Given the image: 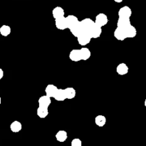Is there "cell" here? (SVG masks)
Returning a JSON list of instances; mask_svg holds the SVG:
<instances>
[{
	"label": "cell",
	"mask_w": 146,
	"mask_h": 146,
	"mask_svg": "<svg viewBox=\"0 0 146 146\" xmlns=\"http://www.w3.org/2000/svg\"><path fill=\"white\" fill-rule=\"evenodd\" d=\"M91 39H92V37H91L90 32L85 31H82L81 34L77 37V40H78V44L81 46H86L87 45V44H89Z\"/></svg>",
	"instance_id": "obj_1"
},
{
	"label": "cell",
	"mask_w": 146,
	"mask_h": 146,
	"mask_svg": "<svg viewBox=\"0 0 146 146\" xmlns=\"http://www.w3.org/2000/svg\"><path fill=\"white\" fill-rule=\"evenodd\" d=\"M94 22L99 27H103L108 24V18L106 14H104V13H99L96 17V20L94 21Z\"/></svg>",
	"instance_id": "obj_2"
},
{
	"label": "cell",
	"mask_w": 146,
	"mask_h": 146,
	"mask_svg": "<svg viewBox=\"0 0 146 146\" xmlns=\"http://www.w3.org/2000/svg\"><path fill=\"white\" fill-rule=\"evenodd\" d=\"M80 23H81V27H82V31H88V32H90V30L95 24L94 20L90 18L84 19L80 21Z\"/></svg>",
	"instance_id": "obj_3"
},
{
	"label": "cell",
	"mask_w": 146,
	"mask_h": 146,
	"mask_svg": "<svg viewBox=\"0 0 146 146\" xmlns=\"http://www.w3.org/2000/svg\"><path fill=\"white\" fill-rule=\"evenodd\" d=\"M132 15V10L128 6H124L121 7L118 11V17L119 18L130 19Z\"/></svg>",
	"instance_id": "obj_4"
},
{
	"label": "cell",
	"mask_w": 146,
	"mask_h": 146,
	"mask_svg": "<svg viewBox=\"0 0 146 146\" xmlns=\"http://www.w3.org/2000/svg\"><path fill=\"white\" fill-rule=\"evenodd\" d=\"M55 24L56 27L58 29L64 30L66 29H68V24H67V21L65 17H61V18L55 19Z\"/></svg>",
	"instance_id": "obj_5"
},
{
	"label": "cell",
	"mask_w": 146,
	"mask_h": 146,
	"mask_svg": "<svg viewBox=\"0 0 146 146\" xmlns=\"http://www.w3.org/2000/svg\"><path fill=\"white\" fill-rule=\"evenodd\" d=\"M131 25V23L130 19L118 18V21H117V28H119L121 29L124 30Z\"/></svg>",
	"instance_id": "obj_6"
},
{
	"label": "cell",
	"mask_w": 146,
	"mask_h": 146,
	"mask_svg": "<svg viewBox=\"0 0 146 146\" xmlns=\"http://www.w3.org/2000/svg\"><path fill=\"white\" fill-rule=\"evenodd\" d=\"M102 33V27H99L97 24H94L92 28L90 30V34H91L92 39H97L100 37Z\"/></svg>",
	"instance_id": "obj_7"
},
{
	"label": "cell",
	"mask_w": 146,
	"mask_h": 146,
	"mask_svg": "<svg viewBox=\"0 0 146 146\" xmlns=\"http://www.w3.org/2000/svg\"><path fill=\"white\" fill-rule=\"evenodd\" d=\"M58 90V87H56V86L54 85V84H48L45 88L46 95L49 97L50 98H51V97L54 98L55 94H56Z\"/></svg>",
	"instance_id": "obj_8"
},
{
	"label": "cell",
	"mask_w": 146,
	"mask_h": 146,
	"mask_svg": "<svg viewBox=\"0 0 146 146\" xmlns=\"http://www.w3.org/2000/svg\"><path fill=\"white\" fill-rule=\"evenodd\" d=\"M69 58L73 62H79L81 60V52L80 49H74L72 50L69 53Z\"/></svg>",
	"instance_id": "obj_9"
},
{
	"label": "cell",
	"mask_w": 146,
	"mask_h": 146,
	"mask_svg": "<svg viewBox=\"0 0 146 146\" xmlns=\"http://www.w3.org/2000/svg\"><path fill=\"white\" fill-rule=\"evenodd\" d=\"M51 103V100L49 97L46 95H43L38 99V106L39 107H46L48 108Z\"/></svg>",
	"instance_id": "obj_10"
},
{
	"label": "cell",
	"mask_w": 146,
	"mask_h": 146,
	"mask_svg": "<svg viewBox=\"0 0 146 146\" xmlns=\"http://www.w3.org/2000/svg\"><path fill=\"white\" fill-rule=\"evenodd\" d=\"M123 31L124 32H125V36H126V38H133V37H135L137 34L136 29H135V27H134V26H133L132 24H131V26H129L127 29H124Z\"/></svg>",
	"instance_id": "obj_11"
},
{
	"label": "cell",
	"mask_w": 146,
	"mask_h": 146,
	"mask_svg": "<svg viewBox=\"0 0 146 146\" xmlns=\"http://www.w3.org/2000/svg\"><path fill=\"white\" fill-rule=\"evenodd\" d=\"M69 30L71 31V34H72L74 37H78V36L81 34V33L82 32V27H81L80 21H78L77 24H76L75 25L73 26L72 27H71V28L69 29Z\"/></svg>",
	"instance_id": "obj_12"
},
{
	"label": "cell",
	"mask_w": 146,
	"mask_h": 146,
	"mask_svg": "<svg viewBox=\"0 0 146 146\" xmlns=\"http://www.w3.org/2000/svg\"><path fill=\"white\" fill-rule=\"evenodd\" d=\"M52 15L55 19L61 17H64L65 15V11H64V9L61 7H56L55 8L53 9L52 11Z\"/></svg>",
	"instance_id": "obj_13"
},
{
	"label": "cell",
	"mask_w": 146,
	"mask_h": 146,
	"mask_svg": "<svg viewBox=\"0 0 146 146\" xmlns=\"http://www.w3.org/2000/svg\"><path fill=\"white\" fill-rule=\"evenodd\" d=\"M128 70H129V68L125 63H121L116 67V72L119 75L127 74L128 72Z\"/></svg>",
	"instance_id": "obj_14"
},
{
	"label": "cell",
	"mask_w": 146,
	"mask_h": 146,
	"mask_svg": "<svg viewBox=\"0 0 146 146\" xmlns=\"http://www.w3.org/2000/svg\"><path fill=\"white\" fill-rule=\"evenodd\" d=\"M67 138H68V134L65 130H59L56 134V139L60 143H64L67 140Z\"/></svg>",
	"instance_id": "obj_15"
},
{
	"label": "cell",
	"mask_w": 146,
	"mask_h": 146,
	"mask_svg": "<svg viewBox=\"0 0 146 146\" xmlns=\"http://www.w3.org/2000/svg\"><path fill=\"white\" fill-rule=\"evenodd\" d=\"M66 19L67 24H68V29H70L71 27H72L73 26H74L76 24H77L79 21L78 19L76 16L71 15V14L67 16L66 17Z\"/></svg>",
	"instance_id": "obj_16"
},
{
	"label": "cell",
	"mask_w": 146,
	"mask_h": 146,
	"mask_svg": "<svg viewBox=\"0 0 146 146\" xmlns=\"http://www.w3.org/2000/svg\"><path fill=\"white\" fill-rule=\"evenodd\" d=\"M114 37L116 40H119V41H123L126 38V36H125V32H124L123 30L119 28H116L114 31Z\"/></svg>",
	"instance_id": "obj_17"
},
{
	"label": "cell",
	"mask_w": 146,
	"mask_h": 146,
	"mask_svg": "<svg viewBox=\"0 0 146 146\" xmlns=\"http://www.w3.org/2000/svg\"><path fill=\"white\" fill-rule=\"evenodd\" d=\"M21 129H22V125L19 121L15 120V121L12 122L10 125V130L13 133H19V132L21 131Z\"/></svg>",
	"instance_id": "obj_18"
},
{
	"label": "cell",
	"mask_w": 146,
	"mask_h": 146,
	"mask_svg": "<svg viewBox=\"0 0 146 146\" xmlns=\"http://www.w3.org/2000/svg\"><path fill=\"white\" fill-rule=\"evenodd\" d=\"M80 52H81V60L86 61L91 57V52L89 49L87 48V47H82L81 49H80Z\"/></svg>",
	"instance_id": "obj_19"
},
{
	"label": "cell",
	"mask_w": 146,
	"mask_h": 146,
	"mask_svg": "<svg viewBox=\"0 0 146 146\" xmlns=\"http://www.w3.org/2000/svg\"><path fill=\"white\" fill-rule=\"evenodd\" d=\"M64 92H65L66 97L68 100L74 99L76 97V92L75 89L74 87H67V88L64 89Z\"/></svg>",
	"instance_id": "obj_20"
},
{
	"label": "cell",
	"mask_w": 146,
	"mask_h": 146,
	"mask_svg": "<svg viewBox=\"0 0 146 146\" xmlns=\"http://www.w3.org/2000/svg\"><path fill=\"white\" fill-rule=\"evenodd\" d=\"M36 114L40 118L44 119L45 117H46L48 115V110L46 107H39L37 108L36 110Z\"/></svg>",
	"instance_id": "obj_21"
},
{
	"label": "cell",
	"mask_w": 146,
	"mask_h": 146,
	"mask_svg": "<svg viewBox=\"0 0 146 146\" xmlns=\"http://www.w3.org/2000/svg\"><path fill=\"white\" fill-rule=\"evenodd\" d=\"M95 123L98 127H104L106 123V117L104 115H97L95 117Z\"/></svg>",
	"instance_id": "obj_22"
},
{
	"label": "cell",
	"mask_w": 146,
	"mask_h": 146,
	"mask_svg": "<svg viewBox=\"0 0 146 146\" xmlns=\"http://www.w3.org/2000/svg\"><path fill=\"white\" fill-rule=\"evenodd\" d=\"M56 101L58 102H63L66 99L65 94V92H64V89H58L57 91L56 94H55L54 97Z\"/></svg>",
	"instance_id": "obj_23"
},
{
	"label": "cell",
	"mask_w": 146,
	"mask_h": 146,
	"mask_svg": "<svg viewBox=\"0 0 146 146\" xmlns=\"http://www.w3.org/2000/svg\"><path fill=\"white\" fill-rule=\"evenodd\" d=\"M11 27L9 25L4 24V25H2L0 27V34L3 37H7V36H9L11 34Z\"/></svg>",
	"instance_id": "obj_24"
},
{
	"label": "cell",
	"mask_w": 146,
	"mask_h": 146,
	"mask_svg": "<svg viewBox=\"0 0 146 146\" xmlns=\"http://www.w3.org/2000/svg\"><path fill=\"white\" fill-rule=\"evenodd\" d=\"M71 146H82V141L79 138H74L71 140Z\"/></svg>",
	"instance_id": "obj_25"
},
{
	"label": "cell",
	"mask_w": 146,
	"mask_h": 146,
	"mask_svg": "<svg viewBox=\"0 0 146 146\" xmlns=\"http://www.w3.org/2000/svg\"><path fill=\"white\" fill-rule=\"evenodd\" d=\"M3 77H4V71H3L2 69L0 68V80H1Z\"/></svg>",
	"instance_id": "obj_26"
},
{
	"label": "cell",
	"mask_w": 146,
	"mask_h": 146,
	"mask_svg": "<svg viewBox=\"0 0 146 146\" xmlns=\"http://www.w3.org/2000/svg\"><path fill=\"white\" fill-rule=\"evenodd\" d=\"M113 1L116 3H121L123 0H113Z\"/></svg>",
	"instance_id": "obj_27"
},
{
	"label": "cell",
	"mask_w": 146,
	"mask_h": 146,
	"mask_svg": "<svg viewBox=\"0 0 146 146\" xmlns=\"http://www.w3.org/2000/svg\"><path fill=\"white\" fill-rule=\"evenodd\" d=\"M144 105H145V107H146V99L145 100V102H144Z\"/></svg>",
	"instance_id": "obj_28"
},
{
	"label": "cell",
	"mask_w": 146,
	"mask_h": 146,
	"mask_svg": "<svg viewBox=\"0 0 146 146\" xmlns=\"http://www.w3.org/2000/svg\"><path fill=\"white\" fill-rule=\"evenodd\" d=\"M1 97H0V104H1Z\"/></svg>",
	"instance_id": "obj_29"
}]
</instances>
